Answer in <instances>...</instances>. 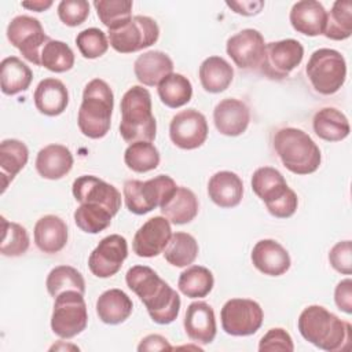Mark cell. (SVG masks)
<instances>
[{
	"mask_svg": "<svg viewBox=\"0 0 352 352\" xmlns=\"http://www.w3.org/2000/svg\"><path fill=\"white\" fill-rule=\"evenodd\" d=\"M126 286L144 304L153 322L172 323L180 312V297L160 275L147 265H133L125 275Z\"/></svg>",
	"mask_w": 352,
	"mask_h": 352,
	"instance_id": "obj_1",
	"label": "cell"
},
{
	"mask_svg": "<svg viewBox=\"0 0 352 352\" xmlns=\"http://www.w3.org/2000/svg\"><path fill=\"white\" fill-rule=\"evenodd\" d=\"M302 338L316 348L337 352L348 348L352 338L351 324L322 305H308L297 319Z\"/></svg>",
	"mask_w": 352,
	"mask_h": 352,
	"instance_id": "obj_2",
	"label": "cell"
},
{
	"mask_svg": "<svg viewBox=\"0 0 352 352\" xmlns=\"http://www.w3.org/2000/svg\"><path fill=\"white\" fill-rule=\"evenodd\" d=\"M121 121L120 135L132 144L136 142H154L157 136V121L153 116L151 95L142 85L131 87L120 103Z\"/></svg>",
	"mask_w": 352,
	"mask_h": 352,
	"instance_id": "obj_3",
	"label": "cell"
},
{
	"mask_svg": "<svg viewBox=\"0 0 352 352\" xmlns=\"http://www.w3.org/2000/svg\"><path fill=\"white\" fill-rule=\"evenodd\" d=\"M114 95L102 78L91 80L82 91V100L77 114L80 132L89 139H102L111 125Z\"/></svg>",
	"mask_w": 352,
	"mask_h": 352,
	"instance_id": "obj_4",
	"label": "cell"
},
{
	"mask_svg": "<svg viewBox=\"0 0 352 352\" xmlns=\"http://www.w3.org/2000/svg\"><path fill=\"white\" fill-rule=\"evenodd\" d=\"M274 148L282 165L294 175H309L319 169L322 154L318 144L302 129L285 126L274 135Z\"/></svg>",
	"mask_w": 352,
	"mask_h": 352,
	"instance_id": "obj_5",
	"label": "cell"
},
{
	"mask_svg": "<svg viewBox=\"0 0 352 352\" xmlns=\"http://www.w3.org/2000/svg\"><path fill=\"white\" fill-rule=\"evenodd\" d=\"M252 190L278 219L292 217L298 206L297 194L287 186L283 175L272 166H261L252 175Z\"/></svg>",
	"mask_w": 352,
	"mask_h": 352,
	"instance_id": "obj_6",
	"label": "cell"
},
{
	"mask_svg": "<svg viewBox=\"0 0 352 352\" xmlns=\"http://www.w3.org/2000/svg\"><path fill=\"white\" fill-rule=\"evenodd\" d=\"M305 73L316 92L320 95H333L345 82L346 62L337 50L319 48L309 56Z\"/></svg>",
	"mask_w": 352,
	"mask_h": 352,
	"instance_id": "obj_7",
	"label": "cell"
},
{
	"mask_svg": "<svg viewBox=\"0 0 352 352\" xmlns=\"http://www.w3.org/2000/svg\"><path fill=\"white\" fill-rule=\"evenodd\" d=\"M175 180L168 175H158L148 180L131 179L124 183L122 194L128 210L133 214H146L160 208L176 188Z\"/></svg>",
	"mask_w": 352,
	"mask_h": 352,
	"instance_id": "obj_8",
	"label": "cell"
},
{
	"mask_svg": "<svg viewBox=\"0 0 352 352\" xmlns=\"http://www.w3.org/2000/svg\"><path fill=\"white\" fill-rule=\"evenodd\" d=\"M88 324V311L84 294L66 290L55 297L51 315V329L60 338L70 340L81 334Z\"/></svg>",
	"mask_w": 352,
	"mask_h": 352,
	"instance_id": "obj_9",
	"label": "cell"
},
{
	"mask_svg": "<svg viewBox=\"0 0 352 352\" xmlns=\"http://www.w3.org/2000/svg\"><path fill=\"white\" fill-rule=\"evenodd\" d=\"M160 37L158 23L146 15H135L117 30H109V44L120 54H132L155 44Z\"/></svg>",
	"mask_w": 352,
	"mask_h": 352,
	"instance_id": "obj_10",
	"label": "cell"
},
{
	"mask_svg": "<svg viewBox=\"0 0 352 352\" xmlns=\"http://www.w3.org/2000/svg\"><path fill=\"white\" fill-rule=\"evenodd\" d=\"M221 327L228 336L246 337L254 334L263 324L264 312L261 305L250 298H231L224 302Z\"/></svg>",
	"mask_w": 352,
	"mask_h": 352,
	"instance_id": "obj_11",
	"label": "cell"
},
{
	"mask_svg": "<svg viewBox=\"0 0 352 352\" xmlns=\"http://www.w3.org/2000/svg\"><path fill=\"white\" fill-rule=\"evenodd\" d=\"M304 47L298 40L285 38L265 44L258 66L261 74L271 80H283L301 63Z\"/></svg>",
	"mask_w": 352,
	"mask_h": 352,
	"instance_id": "obj_12",
	"label": "cell"
},
{
	"mask_svg": "<svg viewBox=\"0 0 352 352\" xmlns=\"http://www.w3.org/2000/svg\"><path fill=\"white\" fill-rule=\"evenodd\" d=\"M7 38L22 56L36 66H40L41 50L50 37L45 34L41 22L29 15H18L7 26Z\"/></svg>",
	"mask_w": 352,
	"mask_h": 352,
	"instance_id": "obj_13",
	"label": "cell"
},
{
	"mask_svg": "<svg viewBox=\"0 0 352 352\" xmlns=\"http://www.w3.org/2000/svg\"><path fill=\"white\" fill-rule=\"evenodd\" d=\"M208 132L209 128L205 116L195 109L179 111L172 117L169 124V138L182 150L201 147L206 142Z\"/></svg>",
	"mask_w": 352,
	"mask_h": 352,
	"instance_id": "obj_14",
	"label": "cell"
},
{
	"mask_svg": "<svg viewBox=\"0 0 352 352\" xmlns=\"http://www.w3.org/2000/svg\"><path fill=\"white\" fill-rule=\"evenodd\" d=\"M128 257V243L120 234H110L100 239L88 257V268L96 278L116 275Z\"/></svg>",
	"mask_w": 352,
	"mask_h": 352,
	"instance_id": "obj_15",
	"label": "cell"
},
{
	"mask_svg": "<svg viewBox=\"0 0 352 352\" xmlns=\"http://www.w3.org/2000/svg\"><path fill=\"white\" fill-rule=\"evenodd\" d=\"M265 41L263 34L256 29H242L228 37L226 43L227 55L235 66L243 70L258 69L264 55Z\"/></svg>",
	"mask_w": 352,
	"mask_h": 352,
	"instance_id": "obj_16",
	"label": "cell"
},
{
	"mask_svg": "<svg viewBox=\"0 0 352 352\" xmlns=\"http://www.w3.org/2000/svg\"><path fill=\"white\" fill-rule=\"evenodd\" d=\"M73 195L80 204H95L109 209L116 216L121 208V194L110 183L92 176H78L72 186Z\"/></svg>",
	"mask_w": 352,
	"mask_h": 352,
	"instance_id": "obj_17",
	"label": "cell"
},
{
	"mask_svg": "<svg viewBox=\"0 0 352 352\" xmlns=\"http://www.w3.org/2000/svg\"><path fill=\"white\" fill-rule=\"evenodd\" d=\"M172 234L169 220L164 216H154L135 232L132 241L133 253L146 258L155 257L165 250Z\"/></svg>",
	"mask_w": 352,
	"mask_h": 352,
	"instance_id": "obj_18",
	"label": "cell"
},
{
	"mask_svg": "<svg viewBox=\"0 0 352 352\" xmlns=\"http://www.w3.org/2000/svg\"><path fill=\"white\" fill-rule=\"evenodd\" d=\"M213 122L221 135L235 138L248 129L250 110L245 102L235 98H227L216 104L213 110Z\"/></svg>",
	"mask_w": 352,
	"mask_h": 352,
	"instance_id": "obj_19",
	"label": "cell"
},
{
	"mask_svg": "<svg viewBox=\"0 0 352 352\" xmlns=\"http://www.w3.org/2000/svg\"><path fill=\"white\" fill-rule=\"evenodd\" d=\"M250 260L256 270L268 276H280L292 265L289 252L275 239H261L252 249Z\"/></svg>",
	"mask_w": 352,
	"mask_h": 352,
	"instance_id": "obj_20",
	"label": "cell"
},
{
	"mask_svg": "<svg viewBox=\"0 0 352 352\" xmlns=\"http://www.w3.org/2000/svg\"><path fill=\"white\" fill-rule=\"evenodd\" d=\"M184 331L197 344H210L217 331L213 308L205 301H194L187 307L184 315Z\"/></svg>",
	"mask_w": 352,
	"mask_h": 352,
	"instance_id": "obj_21",
	"label": "cell"
},
{
	"mask_svg": "<svg viewBox=\"0 0 352 352\" xmlns=\"http://www.w3.org/2000/svg\"><path fill=\"white\" fill-rule=\"evenodd\" d=\"M289 19L296 32L315 37L324 32L327 11L323 4L316 0H301L293 4Z\"/></svg>",
	"mask_w": 352,
	"mask_h": 352,
	"instance_id": "obj_22",
	"label": "cell"
},
{
	"mask_svg": "<svg viewBox=\"0 0 352 352\" xmlns=\"http://www.w3.org/2000/svg\"><path fill=\"white\" fill-rule=\"evenodd\" d=\"M74 164L72 151L58 143L43 147L36 157V170L47 180H59L66 176Z\"/></svg>",
	"mask_w": 352,
	"mask_h": 352,
	"instance_id": "obj_23",
	"label": "cell"
},
{
	"mask_svg": "<svg viewBox=\"0 0 352 352\" xmlns=\"http://www.w3.org/2000/svg\"><path fill=\"white\" fill-rule=\"evenodd\" d=\"M33 236L36 246L43 253H59L67 243V226L59 216L45 214L36 221Z\"/></svg>",
	"mask_w": 352,
	"mask_h": 352,
	"instance_id": "obj_24",
	"label": "cell"
},
{
	"mask_svg": "<svg viewBox=\"0 0 352 352\" xmlns=\"http://www.w3.org/2000/svg\"><path fill=\"white\" fill-rule=\"evenodd\" d=\"M33 102L41 114L56 117L62 114L69 104V91L60 80L48 77L37 84Z\"/></svg>",
	"mask_w": 352,
	"mask_h": 352,
	"instance_id": "obj_25",
	"label": "cell"
},
{
	"mask_svg": "<svg viewBox=\"0 0 352 352\" xmlns=\"http://www.w3.org/2000/svg\"><path fill=\"white\" fill-rule=\"evenodd\" d=\"M208 195L220 208L238 206L243 197L242 179L231 170L216 172L208 182Z\"/></svg>",
	"mask_w": 352,
	"mask_h": 352,
	"instance_id": "obj_26",
	"label": "cell"
},
{
	"mask_svg": "<svg viewBox=\"0 0 352 352\" xmlns=\"http://www.w3.org/2000/svg\"><path fill=\"white\" fill-rule=\"evenodd\" d=\"M133 73L140 84L155 87L166 76L173 73V60L162 51H146L136 58Z\"/></svg>",
	"mask_w": 352,
	"mask_h": 352,
	"instance_id": "obj_27",
	"label": "cell"
},
{
	"mask_svg": "<svg viewBox=\"0 0 352 352\" xmlns=\"http://www.w3.org/2000/svg\"><path fill=\"white\" fill-rule=\"evenodd\" d=\"M199 204L195 194L187 188L177 186L175 191L166 198V201L160 206V210L169 223L182 226L192 221L198 214Z\"/></svg>",
	"mask_w": 352,
	"mask_h": 352,
	"instance_id": "obj_28",
	"label": "cell"
},
{
	"mask_svg": "<svg viewBox=\"0 0 352 352\" xmlns=\"http://www.w3.org/2000/svg\"><path fill=\"white\" fill-rule=\"evenodd\" d=\"M96 315L106 324H120L125 322L133 309L129 296L121 289H109L96 300Z\"/></svg>",
	"mask_w": 352,
	"mask_h": 352,
	"instance_id": "obj_29",
	"label": "cell"
},
{
	"mask_svg": "<svg viewBox=\"0 0 352 352\" xmlns=\"http://www.w3.org/2000/svg\"><path fill=\"white\" fill-rule=\"evenodd\" d=\"M29 160L26 144L18 139H4L0 143V176L1 194L15 176L25 168Z\"/></svg>",
	"mask_w": 352,
	"mask_h": 352,
	"instance_id": "obj_30",
	"label": "cell"
},
{
	"mask_svg": "<svg viewBox=\"0 0 352 352\" xmlns=\"http://www.w3.org/2000/svg\"><path fill=\"white\" fill-rule=\"evenodd\" d=\"M312 128L316 136L326 142H341L348 138L351 125L346 116L336 107H323L312 118Z\"/></svg>",
	"mask_w": 352,
	"mask_h": 352,
	"instance_id": "obj_31",
	"label": "cell"
},
{
	"mask_svg": "<svg viewBox=\"0 0 352 352\" xmlns=\"http://www.w3.org/2000/svg\"><path fill=\"white\" fill-rule=\"evenodd\" d=\"M198 76L201 85L206 92L220 94L232 82L234 69L224 58L213 55L204 59L199 66Z\"/></svg>",
	"mask_w": 352,
	"mask_h": 352,
	"instance_id": "obj_32",
	"label": "cell"
},
{
	"mask_svg": "<svg viewBox=\"0 0 352 352\" xmlns=\"http://www.w3.org/2000/svg\"><path fill=\"white\" fill-rule=\"evenodd\" d=\"M33 80L30 67L18 56H7L0 63V88L4 95L14 96L26 91Z\"/></svg>",
	"mask_w": 352,
	"mask_h": 352,
	"instance_id": "obj_33",
	"label": "cell"
},
{
	"mask_svg": "<svg viewBox=\"0 0 352 352\" xmlns=\"http://www.w3.org/2000/svg\"><path fill=\"white\" fill-rule=\"evenodd\" d=\"M198 252V242L191 234L176 231L172 234L170 241L162 253L170 265L184 268L195 261Z\"/></svg>",
	"mask_w": 352,
	"mask_h": 352,
	"instance_id": "obj_34",
	"label": "cell"
},
{
	"mask_svg": "<svg viewBox=\"0 0 352 352\" xmlns=\"http://www.w3.org/2000/svg\"><path fill=\"white\" fill-rule=\"evenodd\" d=\"M157 87L160 100L166 107L179 109L191 100V81L180 73H170Z\"/></svg>",
	"mask_w": 352,
	"mask_h": 352,
	"instance_id": "obj_35",
	"label": "cell"
},
{
	"mask_svg": "<svg viewBox=\"0 0 352 352\" xmlns=\"http://www.w3.org/2000/svg\"><path fill=\"white\" fill-rule=\"evenodd\" d=\"M214 285L213 274L202 265H190L184 270L177 280L179 290L188 298L206 297Z\"/></svg>",
	"mask_w": 352,
	"mask_h": 352,
	"instance_id": "obj_36",
	"label": "cell"
},
{
	"mask_svg": "<svg viewBox=\"0 0 352 352\" xmlns=\"http://www.w3.org/2000/svg\"><path fill=\"white\" fill-rule=\"evenodd\" d=\"M352 34V1L337 0L333 3L331 10L327 12L326 28L323 36L341 41L349 38Z\"/></svg>",
	"mask_w": 352,
	"mask_h": 352,
	"instance_id": "obj_37",
	"label": "cell"
},
{
	"mask_svg": "<svg viewBox=\"0 0 352 352\" xmlns=\"http://www.w3.org/2000/svg\"><path fill=\"white\" fill-rule=\"evenodd\" d=\"M47 292L51 297H58L66 290L85 293V280L82 274L70 265H58L52 268L45 280Z\"/></svg>",
	"mask_w": 352,
	"mask_h": 352,
	"instance_id": "obj_38",
	"label": "cell"
},
{
	"mask_svg": "<svg viewBox=\"0 0 352 352\" xmlns=\"http://www.w3.org/2000/svg\"><path fill=\"white\" fill-rule=\"evenodd\" d=\"M94 7L98 18L109 30H117L132 19L131 0H95Z\"/></svg>",
	"mask_w": 352,
	"mask_h": 352,
	"instance_id": "obj_39",
	"label": "cell"
},
{
	"mask_svg": "<svg viewBox=\"0 0 352 352\" xmlns=\"http://www.w3.org/2000/svg\"><path fill=\"white\" fill-rule=\"evenodd\" d=\"M160 151L153 142H136L126 147L124 153L125 165L136 172L146 173L154 170L160 165Z\"/></svg>",
	"mask_w": 352,
	"mask_h": 352,
	"instance_id": "obj_40",
	"label": "cell"
},
{
	"mask_svg": "<svg viewBox=\"0 0 352 352\" xmlns=\"http://www.w3.org/2000/svg\"><path fill=\"white\" fill-rule=\"evenodd\" d=\"M76 226L87 234H98L106 230L113 219V213L104 206L95 204H80L74 210Z\"/></svg>",
	"mask_w": 352,
	"mask_h": 352,
	"instance_id": "obj_41",
	"label": "cell"
},
{
	"mask_svg": "<svg viewBox=\"0 0 352 352\" xmlns=\"http://www.w3.org/2000/svg\"><path fill=\"white\" fill-rule=\"evenodd\" d=\"M1 220V242L0 253L7 257H18L28 252L30 238L26 228L18 223L8 221L4 216Z\"/></svg>",
	"mask_w": 352,
	"mask_h": 352,
	"instance_id": "obj_42",
	"label": "cell"
},
{
	"mask_svg": "<svg viewBox=\"0 0 352 352\" xmlns=\"http://www.w3.org/2000/svg\"><path fill=\"white\" fill-rule=\"evenodd\" d=\"M40 66L54 73L69 72L74 66V52L66 43L50 38L41 50Z\"/></svg>",
	"mask_w": 352,
	"mask_h": 352,
	"instance_id": "obj_43",
	"label": "cell"
},
{
	"mask_svg": "<svg viewBox=\"0 0 352 352\" xmlns=\"http://www.w3.org/2000/svg\"><path fill=\"white\" fill-rule=\"evenodd\" d=\"M76 45L87 59H96L109 50V40L104 32L98 28H88L76 36Z\"/></svg>",
	"mask_w": 352,
	"mask_h": 352,
	"instance_id": "obj_44",
	"label": "cell"
},
{
	"mask_svg": "<svg viewBox=\"0 0 352 352\" xmlns=\"http://www.w3.org/2000/svg\"><path fill=\"white\" fill-rule=\"evenodd\" d=\"M89 15V3L85 0H62L58 4V16L66 26L81 25Z\"/></svg>",
	"mask_w": 352,
	"mask_h": 352,
	"instance_id": "obj_45",
	"label": "cell"
},
{
	"mask_svg": "<svg viewBox=\"0 0 352 352\" xmlns=\"http://www.w3.org/2000/svg\"><path fill=\"white\" fill-rule=\"evenodd\" d=\"M258 351H294L290 334L282 327L270 329L258 342Z\"/></svg>",
	"mask_w": 352,
	"mask_h": 352,
	"instance_id": "obj_46",
	"label": "cell"
},
{
	"mask_svg": "<svg viewBox=\"0 0 352 352\" xmlns=\"http://www.w3.org/2000/svg\"><path fill=\"white\" fill-rule=\"evenodd\" d=\"M330 265L342 275L352 274V246L351 241L337 242L329 252Z\"/></svg>",
	"mask_w": 352,
	"mask_h": 352,
	"instance_id": "obj_47",
	"label": "cell"
},
{
	"mask_svg": "<svg viewBox=\"0 0 352 352\" xmlns=\"http://www.w3.org/2000/svg\"><path fill=\"white\" fill-rule=\"evenodd\" d=\"M334 302L337 308L348 315L352 314V279L340 280L334 289Z\"/></svg>",
	"mask_w": 352,
	"mask_h": 352,
	"instance_id": "obj_48",
	"label": "cell"
},
{
	"mask_svg": "<svg viewBox=\"0 0 352 352\" xmlns=\"http://www.w3.org/2000/svg\"><path fill=\"white\" fill-rule=\"evenodd\" d=\"M173 349L172 345L169 344V341L160 336V334H148L144 338L140 340L139 345H138V351L143 352V351H170Z\"/></svg>",
	"mask_w": 352,
	"mask_h": 352,
	"instance_id": "obj_49",
	"label": "cell"
},
{
	"mask_svg": "<svg viewBox=\"0 0 352 352\" xmlns=\"http://www.w3.org/2000/svg\"><path fill=\"white\" fill-rule=\"evenodd\" d=\"M231 10H234V12L243 15V16H252V15H257L263 7H264V1L261 0H253V1H227L226 3Z\"/></svg>",
	"mask_w": 352,
	"mask_h": 352,
	"instance_id": "obj_50",
	"label": "cell"
},
{
	"mask_svg": "<svg viewBox=\"0 0 352 352\" xmlns=\"http://www.w3.org/2000/svg\"><path fill=\"white\" fill-rule=\"evenodd\" d=\"M21 4L26 10L41 12V11L48 10L52 6V1L51 0H32V1H22Z\"/></svg>",
	"mask_w": 352,
	"mask_h": 352,
	"instance_id": "obj_51",
	"label": "cell"
}]
</instances>
